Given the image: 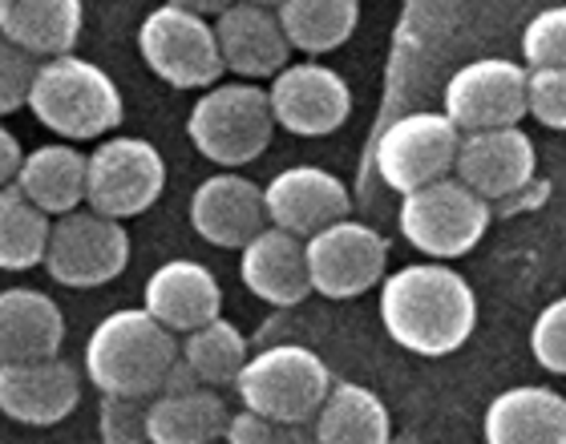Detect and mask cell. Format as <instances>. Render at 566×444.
Listing matches in <instances>:
<instances>
[{"instance_id":"3","label":"cell","mask_w":566,"mask_h":444,"mask_svg":"<svg viewBox=\"0 0 566 444\" xmlns=\"http://www.w3.org/2000/svg\"><path fill=\"white\" fill-rule=\"evenodd\" d=\"M29 109L49 134H57L65 141L106 138L126 117L122 89L114 85V77L94 61L77 57V53L41 57Z\"/></svg>"},{"instance_id":"19","label":"cell","mask_w":566,"mask_h":444,"mask_svg":"<svg viewBox=\"0 0 566 444\" xmlns=\"http://www.w3.org/2000/svg\"><path fill=\"white\" fill-rule=\"evenodd\" d=\"M239 279L255 299L272 307H295L304 304L312 287V271H307V239L292 234L283 226H263L239 258Z\"/></svg>"},{"instance_id":"5","label":"cell","mask_w":566,"mask_h":444,"mask_svg":"<svg viewBox=\"0 0 566 444\" xmlns=\"http://www.w3.org/2000/svg\"><path fill=\"white\" fill-rule=\"evenodd\" d=\"M235 392L243 409H255L287 429H300L316 421L319 404L332 392V372L304 343H275L243 363Z\"/></svg>"},{"instance_id":"27","label":"cell","mask_w":566,"mask_h":444,"mask_svg":"<svg viewBox=\"0 0 566 444\" xmlns=\"http://www.w3.org/2000/svg\"><path fill=\"white\" fill-rule=\"evenodd\" d=\"M283 33L292 49L319 57L340 49L360 24V4L356 0H283L280 4Z\"/></svg>"},{"instance_id":"22","label":"cell","mask_w":566,"mask_h":444,"mask_svg":"<svg viewBox=\"0 0 566 444\" xmlns=\"http://www.w3.org/2000/svg\"><path fill=\"white\" fill-rule=\"evenodd\" d=\"M65 343V316L45 292L9 287L0 292V363L49 360Z\"/></svg>"},{"instance_id":"25","label":"cell","mask_w":566,"mask_h":444,"mask_svg":"<svg viewBox=\"0 0 566 444\" xmlns=\"http://www.w3.org/2000/svg\"><path fill=\"white\" fill-rule=\"evenodd\" d=\"M223 397L211 384L187 388V392H158L150 400V441L154 444H207L227 441Z\"/></svg>"},{"instance_id":"34","label":"cell","mask_w":566,"mask_h":444,"mask_svg":"<svg viewBox=\"0 0 566 444\" xmlns=\"http://www.w3.org/2000/svg\"><path fill=\"white\" fill-rule=\"evenodd\" d=\"M531 117L546 129H566V65L531 70Z\"/></svg>"},{"instance_id":"11","label":"cell","mask_w":566,"mask_h":444,"mask_svg":"<svg viewBox=\"0 0 566 444\" xmlns=\"http://www.w3.org/2000/svg\"><path fill=\"white\" fill-rule=\"evenodd\" d=\"M389 243L356 219H336L324 231L307 234V271L324 299H360L385 279Z\"/></svg>"},{"instance_id":"16","label":"cell","mask_w":566,"mask_h":444,"mask_svg":"<svg viewBox=\"0 0 566 444\" xmlns=\"http://www.w3.org/2000/svg\"><path fill=\"white\" fill-rule=\"evenodd\" d=\"M190 226L202 243L223 246V251H243L268 226L263 187H255L251 178L235 175V170L202 178L190 194Z\"/></svg>"},{"instance_id":"26","label":"cell","mask_w":566,"mask_h":444,"mask_svg":"<svg viewBox=\"0 0 566 444\" xmlns=\"http://www.w3.org/2000/svg\"><path fill=\"white\" fill-rule=\"evenodd\" d=\"M312 436L319 444H385L392 436V416L373 388L340 380L319 404Z\"/></svg>"},{"instance_id":"28","label":"cell","mask_w":566,"mask_h":444,"mask_svg":"<svg viewBox=\"0 0 566 444\" xmlns=\"http://www.w3.org/2000/svg\"><path fill=\"white\" fill-rule=\"evenodd\" d=\"M53 222L36 202L24 199L17 182L0 187V271L45 267Z\"/></svg>"},{"instance_id":"29","label":"cell","mask_w":566,"mask_h":444,"mask_svg":"<svg viewBox=\"0 0 566 444\" xmlns=\"http://www.w3.org/2000/svg\"><path fill=\"white\" fill-rule=\"evenodd\" d=\"M182 360L195 368L202 384L211 388H227L235 384L239 372H243V363L251 360L248 356V339L235 324H227L223 316H214L211 324H202V328L187 331L182 339Z\"/></svg>"},{"instance_id":"12","label":"cell","mask_w":566,"mask_h":444,"mask_svg":"<svg viewBox=\"0 0 566 444\" xmlns=\"http://www.w3.org/2000/svg\"><path fill=\"white\" fill-rule=\"evenodd\" d=\"M446 114L461 134L490 126H518L531 114V65L506 57H478L446 85Z\"/></svg>"},{"instance_id":"8","label":"cell","mask_w":566,"mask_h":444,"mask_svg":"<svg viewBox=\"0 0 566 444\" xmlns=\"http://www.w3.org/2000/svg\"><path fill=\"white\" fill-rule=\"evenodd\" d=\"M130 263V234L122 219H109L102 211H70L57 214L53 234H49L45 271L61 287H106Z\"/></svg>"},{"instance_id":"36","label":"cell","mask_w":566,"mask_h":444,"mask_svg":"<svg viewBox=\"0 0 566 444\" xmlns=\"http://www.w3.org/2000/svg\"><path fill=\"white\" fill-rule=\"evenodd\" d=\"M24 162V150L21 141L12 138L9 129L0 126V187H9V182H17V170H21Z\"/></svg>"},{"instance_id":"18","label":"cell","mask_w":566,"mask_h":444,"mask_svg":"<svg viewBox=\"0 0 566 444\" xmlns=\"http://www.w3.org/2000/svg\"><path fill=\"white\" fill-rule=\"evenodd\" d=\"M263 202H268V222L283 226L292 234H316L332 226L336 219H348L353 199L348 187L332 170L319 166H287L263 187Z\"/></svg>"},{"instance_id":"37","label":"cell","mask_w":566,"mask_h":444,"mask_svg":"<svg viewBox=\"0 0 566 444\" xmlns=\"http://www.w3.org/2000/svg\"><path fill=\"white\" fill-rule=\"evenodd\" d=\"M170 4H182V9H195L202 17H219V12L231 4V0H170Z\"/></svg>"},{"instance_id":"24","label":"cell","mask_w":566,"mask_h":444,"mask_svg":"<svg viewBox=\"0 0 566 444\" xmlns=\"http://www.w3.org/2000/svg\"><path fill=\"white\" fill-rule=\"evenodd\" d=\"M82 21V0H0V33L36 57L73 53Z\"/></svg>"},{"instance_id":"33","label":"cell","mask_w":566,"mask_h":444,"mask_svg":"<svg viewBox=\"0 0 566 444\" xmlns=\"http://www.w3.org/2000/svg\"><path fill=\"white\" fill-rule=\"evenodd\" d=\"M531 351L538 368L566 376V295L538 311L534 331H531Z\"/></svg>"},{"instance_id":"20","label":"cell","mask_w":566,"mask_h":444,"mask_svg":"<svg viewBox=\"0 0 566 444\" xmlns=\"http://www.w3.org/2000/svg\"><path fill=\"white\" fill-rule=\"evenodd\" d=\"M146 311L170 331H195L223 311V287L195 258H170L146 279Z\"/></svg>"},{"instance_id":"31","label":"cell","mask_w":566,"mask_h":444,"mask_svg":"<svg viewBox=\"0 0 566 444\" xmlns=\"http://www.w3.org/2000/svg\"><path fill=\"white\" fill-rule=\"evenodd\" d=\"M36 65H41L36 53H29L24 45H17V41H9V36L0 33V117L29 106Z\"/></svg>"},{"instance_id":"6","label":"cell","mask_w":566,"mask_h":444,"mask_svg":"<svg viewBox=\"0 0 566 444\" xmlns=\"http://www.w3.org/2000/svg\"><path fill=\"white\" fill-rule=\"evenodd\" d=\"M138 53L158 82L175 89H211L227 73L214 24L195 9L170 4L146 12L138 24Z\"/></svg>"},{"instance_id":"30","label":"cell","mask_w":566,"mask_h":444,"mask_svg":"<svg viewBox=\"0 0 566 444\" xmlns=\"http://www.w3.org/2000/svg\"><path fill=\"white\" fill-rule=\"evenodd\" d=\"M150 400L154 397L102 392V404H97V429H102V441L106 444L150 441Z\"/></svg>"},{"instance_id":"38","label":"cell","mask_w":566,"mask_h":444,"mask_svg":"<svg viewBox=\"0 0 566 444\" xmlns=\"http://www.w3.org/2000/svg\"><path fill=\"white\" fill-rule=\"evenodd\" d=\"M260 4H272V9H280V4H283V0H260Z\"/></svg>"},{"instance_id":"13","label":"cell","mask_w":566,"mask_h":444,"mask_svg":"<svg viewBox=\"0 0 566 444\" xmlns=\"http://www.w3.org/2000/svg\"><path fill=\"white\" fill-rule=\"evenodd\" d=\"M272 114L295 138H328L353 114V89L340 73L316 61L283 65L272 77Z\"/></svg>"},{"instance_id":"1","label":"cell","mask_w":566,"mask_h":444,"mask_svg":"<svg viewBox=\"0 0 566 444\" xmlns=\"http://www.w3.org/2000/svg\"><path fill=\"white\" fill-rule=\"evenodd\" d=\"M380 324L397 348L413 356H453L478 328V295L446 258L409 263L380 279Z\"/></svg>"},{"instance_id":"35","label":"cell","mask_w":566,"mask_h":444,"mask_svg":"<svg viewBox=\"0 0 566 444\" xmlns=\"http://www.w3.org/2000/svg\"><path fill=\"white\" fill-rule=\"evenodd\" d=\"M287 424L272 421V416H263L255 409H243L239 416H231L227 424V441L231 444H275V441H292L295 433H283Z\"/></svg>"},{"instance_id":"7","label":"cell","mask_w":566,"mask_h":444,"mask_svg":"<svg viewBox=\"0 0 566 444\" xmlns=\"http://www.w3.org/2000/svg\"><path fill=\"white\" fill-rule=\"evenodd\" d=\"M401 234L429 258H461L490 231V199L465 187L458 175H446L421 190L401 194Z\"/></svg>"},{"instance_id":"4","label":"cell","mask_w":566,"mask_h":444,"mask_svg":"<svg viewBox=\"0 0 566 444\" xmlns=\"http://www.w3.org/2000/svg\"><path fill=\"white\" fill-rule=\"evenodd\" d=\"M275 134L272 94L260 89L255 82H227L211 85L207 94L195 102L187 117L190 146L214 166L239 170V166L255 162Z\"/></svg>"},{"instance_id":"21","label":"cell","mask_w":566,"mask_h":444,"mask_svg":"<svg viewBox=\"0 0 566 444\" xmlns=\"http://www.w3.org/2000/svg\"><path fill=\"white\" fill-rule=\"evenodd\" d=\"M482 433L490 444H566V397L543 384L506 388L490 400Z\"/></svg>"},{"instance_id":"23","label":"cell","mask_w":566,"mask_h":444,"mask_svg":"<svg viewBox=\"0 0 566 444\" xmlns=\"http://www.w3.org/2000/svg\"><path fill=\"white\" fill-rule=\"evenodd\" d=\"M85 178H90V154H82L73 141H49L24 154L17 187L45 214H70L85 202Z\"/></svg>"},{"instance_id":"32","label":"cell","mask_w":566,"mask_h":444,"mask_svg":"<svg viewBox=\"0 0 566 444\" xmlns=\"http://www.w3.org/2000/svg\"><path fill=\"white\" fill-rule=\"evenodd\" d=\"M522 57H526L531 70L566 65V4L543 9L522 29Z\"/></svg>"},{"instance_id":"17","label":"cell","mask_w":566,"mask_h":444,"mask_svg":"<svg viewBox=\"0 0 566 444\" xmlns=\"http://www.w3.org/2000/svg\"><path fill=\"white\" fill-rule=\"evenodd\" d=\"M214 33H219L227 73H239L248 82L275 77L287 65V53H292V41L283 33L280 9L260 4V0H231L214 17Z\"/></svg>"},{"instance_id":"10","label":"cell","mask_w":566,"mask_h":444,"mask_svg":"<svg viewBox=\"0 0 566 444\" xmlns=\"http://www.w3.org/2000/svg\"><path fill=\"white\" fill-rule=\"evenodd\" d=\"M166 190V162L146 138H102L90 154L85 202L109 219L146 214Z\"/></svg>"},{"instance_id":"14","label":"cell","mask_w":566,"mask_h":444,"mask_svg":"<svg viewBox=\"0 0 566 444\" xmlns=\"http://www.w3.org/2000/svg\"><path fill=\"white\" fill-rule=\"evenodd\" d=\"M534 170H538V150L522 126H490L461 134L453 175L478 190L482 199H514L534 182Z\"/></svg>"},{"instance_id":"15","label":"cell","mask_w":566,"mask_h":444,"mask_svg":"<svg viewBox=\"0 0 566 444\" xmlns=\"http://www.w3.org/2000/svg\"><path fill=\"white\" fill-rule=\"evenodd\" d=\"M82 404V376L70 360L49 356V360H21L0 363V412L17 424L53 429Z\"/></svg>"},{"instance_id":"2","label":"cell","mask_w":566,"mask_h":444,"mask_svg":"<svg viewBox=\"0 0 566 444\" xmlns=\"http://www.w3.org/2000/svg\"><path fill=\"white\" fill-rule=\"evenodd\" d=\"M178 356L182 348L163 319L146 307H122L102 319L85 343V376L97 392L158 397Z\"/></svg>"},{"instance_id":"9","label":"cell","mask_w":566,"mask_h":444,"mask_svg":"<svg viewBox=\"0 0 566 444\" xmlns=\"http://www.w3.org/2000/svg\"><path fill=\"white\" fill-rule=\"evenodd\" d=\"M461 146L458 121L441 109H417V114L397 117L392 126L377 138V170L385 178V187L397 194L421 190L437 178L453 175Z\"/></svg>"}]
</instances>
